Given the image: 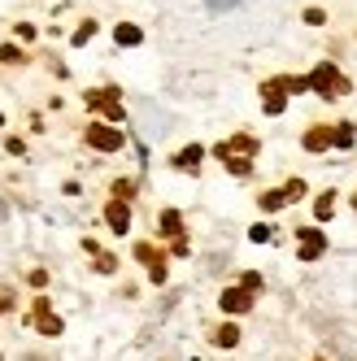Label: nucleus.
Segmentation results:
<instances>
[{"label": "nucleus", "mask_w": 357, "mask_h": 361, "mask_svg": "<svg viewBox=\"0 0 357 361\" xmlns=\"http://www.w3.org/2000/svg\"><path fill=\"white\" fill-rule=\"evenodd\" d=\"M213 152L227 161L231 174H248V161L257 157V139H253V135H235V139H227V144H218Z\"/></svg>", "instance_id": "nucleus-1"}, {"label": "nucleus", "mask_w": 357, "mask_h": 361, "mask_svg": "<svg viewBox=\"0 0 357 361\" xmlns=\"http://www.w3.org/2000/svg\"><path fill=\"white\" fill-rule=\"evenodd\" d=\"M309 92H318L323 101H336V96H349V79H344L331 62H323V66H314V75H309Z\"/></svg>", "instance_id": "nucleus-2"}, {"label": "nucleus", "mask_w": 357, "mask_h": 361, "mask_svg": "<svg viewBox=\"0 0 357 361\" xmlns=\"http://www.w3.org/2000/svg\"><path fill=\"white\" fill-rule=\"evenodd\" d=\"M83 139H88V148H96V152H118L127 144V135L118 126H105V122H92L88 131H83Z\"/></svg>", "instance_id": "nucleus-3"}, {"label": "nucleus", "mask_w": 357, "mask_h": 361, "mask_svg": "<svg viewBox=\"0 0 357 361\" xmlns=\"http://www.w3.org/2000/svg\"><path fill=\"white\" fill-rule=\"evenodd\" d=\"M88 109L105 113L109 122H122V118H127V109H122V101H118V92H114V88H96V92H88Z\"/></svg>", "instance_id": "nucleus-4"}, {"label": "nucleus", "mask_w": 357, "mask_h": 361, "mask_svg": "<svg viewBox=\"0 0 357 361\" xmlns=\"http://www.w3.org/2000/svg\"><path fill=\"white\" fill-rule=\"evenodd\" d=\"M296 252H301V261H318L327 252V235L318 226H301L296 231Z\"/></svg>", "instance_id": "nucleus-5"}, {"label": "nucleus", "mask_w": 357, "mask_h": 361, "mask_svg": "<svg viewBox=\"0 0 357 361\" xmlns=\"http://www.w3.org/2000/svg\"><path fill=\"white\" fill-rule=\"evenodd\" d=\"M31 318H35V327H40V335H62V318H57L53 309H49V296H40V300H35Z\"/></svg>", "instance_id": "nucleus-6"}, {"label": "nucleus", "mask_w": 357, "mask_h": 361, "mask_svg": "<svg viewBox=\"0 0 357 361\" xmlns=\"http://www.w3.org/2000/svg\"><path fill=\"white\" fill-rule=\"evenodd\" d=\"M135 257L148 266V279L153 283H166V257H161L157 248H153V244H135Z\"/></svg>", "instance_id": "nucleus-7"}, {"label": "nucleus", "mask_w": 357, "mask_h": 361, "mask_svg": "<svg viewBox=\"0 0 357 361\" xmlns=\"http://www.w3.org/2000/svg\"><path fill=\"white\" fill-rule=\"evenodd\" d=\"M218 305L227 309V314H248V309H253V292H248V287H227V292L218 296Z\"/></svg>", "instance_id": "nucleus-8"}, {"label": "nucleus", "mask_w": 357, "mask_h": 361, "mask_svg": "<svg viewBox=\"0 0 357 361\" xmlns=\"http://www.w3.org/2000/svg\"><path fill=\"white\" fill-rule=\"evenodd\" d=\"M105 222H109L118 235H127L131 231V204L127 200H109L105 204Z\"/></svg>", "instance_id": "nucleus-9"}, {"label": "nucleus", "mask_w": 357, "mask_h": 361, "mask_svg": "<svg viewBox=\"0 0 357 361\" xmlns=\"http://www.w3.org/2000/svg\"><path fill=\"white\" fill-rule=\"evenodd\" d=\"M305 148H309V152L336 148V126H314V131H305Z\"/></svg>", "instance_id": "nucleus-10"}, {"label": "nucleus", "mask_w": 357, "mask_h": 361, "mask_svg": "<svg viewBox=\"0 0 357 361\" xmlns=\"http://www.w3.org/2000/svg\"><path fill=\"white\" fill-rule=\"evenodd\" d=\"M157 226H161V235H166V239H183V218H178L174 209H166L161 218H157Z\"/></svg>", "instance_id": "nucleus-11"}, {"label": "nucleus", "mask_w": 357, "mask_h": 361, "mask_svg": "<svg viewBox=\"0 0 357 361\" xmlns=\"http://www.w3.org/2000/svg\"><path fill=\"white\" fill-rule=\"evenodd\" d=\"M261 105H266V113H283V105H288V96H283L275 83H266L261 88Z\"/></svg>", "instance_id": "nucleus-12"}, {"label": "nucleus", "mask_w": 357, "mask_h": 361, "mask_svg": "<svg viewBox=\"0 0 357 361\" xmlns=\"http://www.w3.org/2000/svg\"><path fill=\"white\" fill-rule=\"evenodd\" d=\"M200 157H205V148H200V144H187V148L174 157V165H178V170H196Z\"/></svg>", "instance_id": "nucleus-13"}, {"label": "nucleus", "mask_w": 357, "mask_h": 361, "mask_svg": "<svg viewBox=\"0 0 357 361\" xmlns=\"http://www.w3.org/2000/svg\"><path fill=\"white\" fill-rule=\"evenodd\" d=\"M213 344H218V348H235V344H240V327H231V322L218 327V331H213Z\"/></svg>", "instance_id": "nucleus-14"}, {"label": "nucleus", "mask_w": 357, "mask_h": 361, "mask_svg": "<svg viewBox=\"0 0 357 361\" xmlns=\"http://www.w3.org/2000/svg\"><path fill=\"white\" fill-rule=\"evenodd\" d=\"M257 204H261L266 213H275V209H283V204H288V191H261Z\"/></svg>", "instance_id": "nucleus-15"}, {"label": "nucleus", "mask_w": 357, "mask_h": 361, "mask_svg": "<svg viewBox=\"0 0 357 361\" xmlns=\"http://www.w3.org/2000/svg\"><path fill=\"white\" fill-rule=\"evenodd\" d=\"M114 40L131 48V44H140V40H144V35H140V27H131V22H122V27H118V31H114Z\"/></svg>", "instance_id": "nucleus-16"}, {"label": "nucleus", "mask_w": 357, "mask_h": 361, "mask_svg": "<svg viewBox=\"0 0 357 361\" xmlns=\"http://www.w3.org/2000/svg\"><path fill=\"white\" fill-rule=\"evenodd\" d=\"M314 213L318 218H331V213H336V191H323V196L314 200Z\"/></svg>", "instance_id": "nucleus-17"}, {"label": "nucleus", "mask_w": 357, "mask_h": 361, "mask_svg": "<svg viewBox=\"0 0 357 361\" xmlns=\"http://www.w3.org/2000/svg\"><path fill=\"white\" fill-rule=\"evenodd\" d=\"M353 139H357L353 122H340V126H336V148H353Z\"/></svg>", "instance_id": "nucleus-18"}, {"label": "nucleus", "mask_w": 357, "mask_h": 361, "mask_svg": "<svg viewBox=\"0 0 357 361\" xmlns=\"http://www.w3.org/2000/svg\"><path fill=\"white\" fill-rule=\"evenodd\" d=\"M0 62H5V66H18V62H27V57H22V48L5 44V48H0Z\"/></svg>", "instance_id": "nucleus-19"}, {"label": "nucleus", "mask_w": 357, "mask_h": 361, "mask_svg": "<svg viewBox=\"0 0 357 361\" xmlns=\"http://www.w3.org/2000/svg\"><path fill=\"white\" fill-rule=\"evenodd\" d=\"M131 191H135V183H131V178H118V183H114V200H131Z\"/></svg>", "instance_id": "nucleus-20"}, {"label": "nucleus", "mask_w": 357, "mask_h": 361, "mask_svg": "<svg viewBox=\"0 0 357 361\" xmlns=\"http://www.w3.org/2000/svg\"><path fill=\"white\" fill-rule=\"evenodd\" d=\"M96 270H101V274H114V270H118V257H109V252H101V257H96Z\"/></svg>", "instance_id": "nucleus-21"}, {"label": "nucleus", "mask_w": 357, "mask_h": 361, "mask_svg": "<svg viewBox=\"0 0 357 361\" xmlns=\"http://www.w3.org/2000/svg\"><path fill=\"white\" fill-rule=\"evenodd\" d=\"M92 35H96V22H83V27L75 31V44H88Z\"/></svg>", "instance_id": "nucleus-22"}, {"label": "nucleus", "mask_w": 357, "mask_h": 361, "mask_svg": "<svg viewBox=\"0 0 357 361\" xmlns=\"http://www.w3.org/2000/svg\"><path fill=\"white\" fill-rule=\"evenodd\" d=\"M248 239H253V244H266V239H270V226H266V222H257L253 231H248Z\"/></svg>", "instance_id": "nucleus-23"}, {"label": "nucleus", "mask_w": 357, "mask_h": 361, "mask_svg": "<svg viewBox=\"0 0 357 361\" xmlns=\"http://www.w3.org/2000/svg\"><path fill=\"white\" fill-rule=\"evenodd\" d=\"M283 191H288V200H301V196H305V178H292Z\"/></svg>", "instance_id": "nucleus-24"}, {"label": "nucleus", "mask_w": 357, "mask_h": 361, "mask_svg": "<svg viewBox=\"0 0 357 361\" xmlns=\"http://www.w3.org/2000/svg\"><path fill=\"white\" fill-rule=\"evenodd\" d=\"M240 287H248V292L257 296V292H261V274H244V283H240Z\"/></svg>", "instance_id": "nucleus-25"}, {"label": "nucleus", "mask_w": 357, "mask_h": 361, "mask_svg": "<svg viewBox=\"0 0 357 361\" xmlns=\"http://www.w3.org/2000/svg\"><path fill=\"white\" fill-rule=\"evenodd\" d=\"M305 22L309 27H323V9H305Z\"/></svg>", "instance_id": "nucleus-26"}, {"label": "nucleus", "mask_w": 357, "mask_h": 361, "mask_svg": "<svg viewBox=\"0 0 357 361\" xmlns=\"http://www.w3.org/2000/svg\"><path fill=\"white\" fill-rule=\"evenodd\" d=\"M209 9H231V5H240V0H205Z\"/></svg>", "instance_id": "nucleus-27"}, {"label": "nucleus", "mask_w": 357, "mask_h": 361, "mask_svg": "<svg viewBox=\"0 0 357 361\" xmlns=\"http://www.w3.org/2000/svg\"><path fill=\"white\" fill-rule=\"evenodd\" d=\"M0 126H5V118H0Z\"/></svg>", "instance_id": "nucleus-28"}]
</instances>
